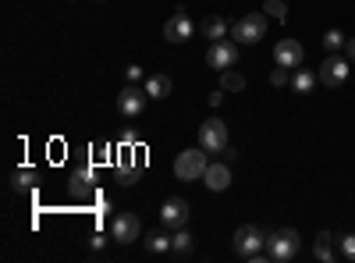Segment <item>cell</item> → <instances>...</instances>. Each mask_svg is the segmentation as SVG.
Masks as SVG:
<instances>
[{
	"instance_id": "ac0fdd59",
	"label": "cell",
	"mask_w": 355,
	"mask_h": 263,
	"mask_svg": "<svg viewBox=\"0 0 355 263\" xmlns=\"http://www.w3.org/2000/svg\"><path fill=\"white\" fill-rule=\"evenodd\" d=\"M220 90H224V93H242V90H245V75L234 71V68L220 71Z\"/></svg>"
},
{
	"instance_id": "8992f818",
	"label": "cell",
	"mask_w": 355,
	"mask_h": 263,
	"mask_svg": "<svg viewBox=\"0 0 355 263\" xmlns=\"http://www.w3.org/2000/svg\"><path fill=\"white\" fill-rule=\"evenodd\" d=\"M206 65H210L214 71H227L239 65V43L234 40H217L210 43V50H206Z\"/></svg>"
},
{
	"instance_id": "2e32d148",
	"label": "cell",
	"mask_w": 355,
	"mask_h": 263,
	"mask_svg": "<svg viewBox=\"0 0 355 263\" xmlns=\"http://www.w3.org/2000/svg\"><path fill=\"white\" fill-rule=\"evenodd\" d=\"M199 28H202V36L210 40V43H217V40H224V36H227V28H231V25H227L220 15H210V18H202V25H199Z\"/></svg>"
},
{
	"instance_id": "d4e9b609",
	"label": "cell",
	"mask_w": 355,
	"mask_h": 263,
	"mask_svg": "<svg viewBox=\"0 0 355 263\" xmlns=\"http://www.w3.org/2000/svg\"><path fill=\"white\" fill-rule=\"evenodd\" d=\"M270 85H277V90H284V85H291V68H274L270 71Z\"/></svg>"
},
{
	"instance_id": "7c38bea8",
	"label": "cell",
	"mask_w": 355,
	"mask_h": 263,
	"mask_svg": "<svg viewBox=\"0 0 355 263\" xmlns=\"http://www.w3.org/2000/svg\"><path fill=\"white\" fill-rule=\"evenodd\" d=\"M302 57H306V50H302L299 40H281L277 50H274V65H281V68H302Z\"/></svg>"
},
{
	"instance_id": "3957f363",
	"label": "cell",
	"mask_w": 355,
	"mask_h": 263,
	"mask_svg": "<svg viewBox=\"0 0 355 263\" xmlns=\"http://www.w3.org/2000/svg\"><path fill=\"white\" fill-rule=\"evenodd\" d=\"M206 167H210V157H206V150L199 146V150H185L174 157V178L178 182H196L206 174Z\"/></svg>"
},
{
	"instance_id": "30bf717a",
	"label": "cell",
	"mask_w": 355,
	"mask_h": 263,
	"mask_svg": "<svg viewBox=\"0 0 355 263\" xmlns=\"http://www.w3.org/2000/svg\"><path fill=\"white\" fill-rule=\"evenodd\" d=\"M164 40H167V43H185V40H192V18H189L185 8H178V11L167 18V25H164Z\"/></svg>"
},
{
	"instance_id": "5b68a950",
	"label": "cell",
	"mask_w": 355,
	"mask_h": 263,
	"mask_svg": "<svg viewBox=\"0 0 355 263\" xmlns=\"http://www.w3.org/2000/svg\"><path fill=\"white\" fill-rule=\"evenodd\" d=\"M199 146L206 153H224V146H227V125L220 118H206L199 125Z\"/></svg>"
},
{
	"instance_id": "836d02e7",
	"label": "cell",
	"mask_w": 355,
	"mask_h": 263,
	"mask_svg": "<svg viewBox=\"0 0 355 263\" xmlns=\"http://www.w3.org/2000/svg\"><path fill=\"white\" fill-rule=\"evenodd\" d=\"M71 4H75V0H71Z\"/></svg>"
},
{
	"instance_id": "484cf974",
	"label": "cell",
	"mask_w": 355,
	"mask_h": 263,
	"mask_svg": "<svg viewBox=\"0 0 355 263\" xmlns=\"http://www.w3.org/2000/svg\"><path fill=\"white\" fill-rule=\"evenodd\" d=\"M33 178H36L33 171H18V174H15V182H11V185H15V192H21V189H33Z\"/></svg>"
},
{
	"instance_id": "ffe728a7",
	"label": "cell",
	"mask_w": 355,
	"mask_h": 263,
	"mask_svg": "<svg viewBox=\"0 0 355 263\" xmlns=\"http://www.w3.org/2000/svg\"><path fill=\"white\" fill-rule=\"evenodd\" d=\"M117 182H121V185H132V182H139V164L125 153L121 157V164H117Z\"/></svg>"
},
{
	"instance_id": "cb8c5ba5",
	"label": "cell",
	"mask_w": 355,
	"mask_h": 263,
	"mask_svg": "<svg viewBox=\"0 0 355 263\" xmlns=\"http://www.w3.org/2000/svg\"><path fill=\"white\" fill-rule=\"evenodd\" d=\"M345 43H348V40L338 33V28H331V33H323V50H327V53H338Z\"/></svg>"
},
{
	"instance_id": "f546056e",
	"label": "cell",
	"mask_w": 355,
	"mask_h": 263,
	"mask_svg": "<svg viewBox=\"0 0 355 263\" xmlns=\"http://www.w3.org/2000/svg\"><path fill=\"white\" fill-rule=\"evenodd\" d=\"M89 246H93V249H103V246H107V239H103V235H100V231H96V235H93V239H89Z\"/></svg>"
},
{
	"instance_id": "9c48e42d",
	"label": "cell",
	"mask_w": 355,
	"mask_h": 263,
	"mask_svg": "<svg viewBox=\"0 0 355 263\" xmlns=\"http://www.w3.org/2000/svg\"><path fill=\"white\" fill-rule=\"evenodd\" d=\"M142 235V221L135 214H117L114 224H110V239L121 242V246H132L135 239Z\"/></svg>"
},
{
	"instance_id": "4316f807",
	"label": "cell",
	"mask_w": 355,
	"mask_h": 263,
	"mask_svg": "<svg viewBox=\"0 0 355 263\" xmlns=\"http://www.w3.org/2000/svg\"><path fill=\"white\" fill-rule=\"evenodd\" d=\"M338 246H341V256L355 263V235H341V239H338Z\"/></svg>"
},
{
	"instance_id": "83f0119b",
	"label": "cell",
	"mask_w": 355,
	"mask_h": 263,
	"mask_svg": "<svg viewBox=\"0 0 355 263\" xmlns=\"http://www.w3.org/2000/svg\"><path fill=\"white\" fill-rule=\"evenodd\" d=\"M125 78H128V82H135V85H139V82H146V71H142V68H139V65H128V68H125Z\"/></svg>"
},
{
	"instance_id": "4fadbf2b",
	"label": "cell",
	"mask_w": 355,
	"mask_h": 263,
	"mask_svg": "<svg viewBox=\"0 0 355 263\" xmlns=\"http://www.w3.org/2000/svg\"><path fill=\"white\" fill-rule=\"evenodd\" d=\"M202 182H206V189H210V192H224L231 185V164L227 160L210 164V167H206V174H202Z\"/></svg>"
},
{
	"instance_id": "7402d4cb",
	"label": "cell",
	"mask_w": 355,
	"mask_h": 263,
	"mask_svg": "<svg viewBox=\"0 0 355 263\" xmlns=\"http://www.w3.org/2000/svg\"><path fill=\"white\" fill-rule=\"evenodd\" d=\"M142 242H146V249H150L153 256H160V253H171V239L164 235V231H150V235H146Z\"/></svg>"
},
{
	"instance_id": "9a60e30c",
	"label": "cell",
	"mask_w": 355,
	"mask_h": 263,
	"mask_svg": "<svg viewBox=\"0 0 355 263\" xmlns=\"http://www.w3.org/2000/svg\"><path fill=\"white\" fill-rule=\"evenodd\" d=\"M142 90H146V96H150V100H167L171 90H174V82H171L164 71H157V75H146V85H142Z\"/></svg>"
},
{
	"instance_id": "7a4b0ae2",
	"label": "cell",
	"mask_w": 355,
	"mask_h": 263,
	"mask_svg": "<svg viewBox=\"0 0 355 263\" xmlns=\"http://www.w3.org/2000/svg\"><path fill=\"white\" fill-rule=\"evenodd\" d=\"M299 249H302V239H299V231H295V228H277L274 235H266V256L277 260V263L295 260Z\"/></svg>"
},
{
	"instance_id": "8fae6325",
	"label": "cell",
	"mask_w": 355,
	"mask_h": 263,
	"mask_svg": "<svg viewBox=\"0 0 355 263\" xmlns=\"http://www.w3.org/2000/svg\"><path fill=\"white\" fill-rule=\"evenodd\" d=\"M348 71H352V68H348L345 57L327 53V61L320 65V71H316V75H320V82H323V85H341V82L348 78Z\"/></svg>"
},
{
	"instance_id": "5bb4252c",
	"label": "cell",
	"mask_w": 355,
	"mask_h": 263,
	"mask_svg": "<svg viewBox=\"0 0 355 263\" xmlns=\"http://www.w3.org/2000/svg\"><path fill=\"white\" fill-rule=\"evenodd\" d=\"M313 256L323 260V263H334V260L341 256V246L334 242L331 231H320V235H316V242H313Z\"/></svg>"
},
{
	"instance_id": "d6a6232c",
	"label": "cell",
	"mask_w": 355,
	"mask_h": 263,
	"mask_svg": "<svg viewBox=\"0 0 355 263\" xmlns=\"http://www.w3.org/2000/svg\"><path fill=\"white\" fill-rule=\"evenodd\" d=\"M100 4H103V0H100Z\"/></svg>"
},
{
	"instance_id": "1f68e13d",
	"label": "cell",
	"mask_w": 355,
	"mask_h": 263,
	"mask_svg": "<svg viewBox=\"0 0 355 263\" xmlns=\"http://www.w3.org/2000/svg\"><path fill=\"white\" fill-rule=\"evenodd\" d=\"M348 53H352V61H355V40H348Z\"/></svg>"
},
{
	"instance_id": "d6986e66",
	"label": "cell",
	"mask_w": 355,
	"mask_h": 263,
	"mask_svg": "<svg viewBox=\"0 0 355 263\" xmlns=\"http://www.w3.org/2000/svg\"><path fill=\"white\" fill-rule=\"evenodd\" d=\"M316 82H320V75H313V71H306V68H295V75H291V90H295V93H309Z\"/></svg>"
},
{
	"instance_id": "52a82bcc",
	"label": "cell",
	"mask_w": 355,
	"mask_h": 263,
	"mask_svg": "<svg viewBox=\"0 0 355 263\" xmlns=\"http://www.w3.org/2000/svg\"><path fill=\"white\" fill-rule=\"evenodd\" d=\"M189 217H192V207H189V199H182V196H171V199H164V207H160V224L164 228H185L189 224Z\"/></svg>"
},
{
	"instance_id": "e0dca14e",
	"label": "cell",
	"mask_w": 355,
	"mask_h": 263,
	"mask_svg": "<svg viewBox=\"0 0 355 263\" xmlns=\"http://www.w3.org/2000/svg\"><path fill=\"white\" fill-rule=\"evenodd\" d=\"M192 249H196V239L189 235L185 228H178L174 235H171V253H174V256H189Z\"/></svg>"
},
{
	"instance_id": "6da1fadb",
	"label": "cell",
	"mask_w": 355,
	"mask_h": 263,
	"mask_svg": "<svg viewBox=\"0 0 355 263\" xmlns=\"http://www.w3.org/2000/svg\"><path fill=\"white\" fill-rule=\"evenodd\" d=\"M231 246H234V253H239L242 260H270L266 256V231L256 228V224H242L239 231H234Z\"/></svg>"
},
{
	"instance_id": "ba28073f",
	"label": "cell",
	"mask_w": 355,
	"mask_h": 263,
	"mask_svg": "<svg viewBox=\"0 0 355 263\" xmlns=\"http://www.w3.org/2000/svg\"><path fill=\"white\" fill-rule=\"evenodd\" d=\"M146 103H150V96H146V90H139L135 82H128L121 93H117V110L125 114V118H139V114L146 110Z\"/></svg>"
},
{
	"instance_id": "4dcf8cb0",
	"label": "cell",
	"mask_w": 355,
	"mask_h": 263,
	"mask_svg": "<svg viewBox=\"0 0 355 263\" xmlns=\"http://www.w3.org/2000/svg\"><path fill=\"white\" fill-rule=\"evenodd\" d=\"M224 103V90H217V93H210V107H220Z\"/></svg>"
},
{
	"instance_id": "603a6c76",
	"label": "cell",
	"mask_w": 355,
	"mask_h": 263,
	"mask_svg": "<svg viewBox=\"0 0 355 263\" xmlns=\"http://www.w3.org/2000/svg\"><path fill=\"white\" fill-rule=\"evenodd\" d=\"M263 11H266V18H277V22L288 18V4H284V0H263Z\"/></svg>"
},
{
	"instance_id": "f1b7e54d",
	"label": "cell",
	"mask_w": 355,
	"mask_h": 263,
	"mask_svg": "<svg viewBox=\"0 0 355 263\" xmlns=\"http://www.w3.org/2000/svg\"><path fill=\"white\" fill-rule=\"evenodd\" d=\"M224 160H227V164H234V160H239V150H234V146H231V142L224 146Z\"/></svg>"
},
{
	"instance_id": "277c9868",
	"label": "cell",
	"mask_w": 355,
	"mask_h": 263,
	"mask_svg": "<svg viewBox=\"0 0 355 263\" xmlns=\"http://www.w3.org/2000/svg\"><path fill=\"white\" fill-rule=\"evenodd\" d=\"M263 36H266V11L242 15L239 22L231 25V40L234 43H259Z\"/></svg>"
},
{
	"instance_id": "44dd1931",
	"label": "cell",
	"mask_w": 355,
	"mask_h": 263,
	"mask_svg": "<svg viewBox=\"0 0 355 263\" xmlns=\"http://www.w3.org/2000/svg\"><path fill=\"white\" fill-rule=\"evenodd\" d=\"M89 189H93V171H89V167H78V171L71 174V196H85Z\"/></svg>"
}]
</instances>
